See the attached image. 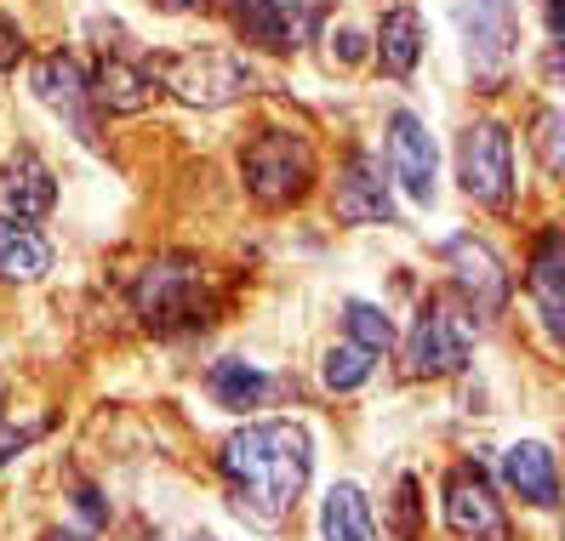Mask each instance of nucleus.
Instances as JSON below:
<instances>
[{"mask_svg": "<svg viewBox=\"0 0 565 541\" xmlns=\"http://www.w3.org/2000/svg\"><path fill=\"white\" fill-rule=\"evenodd\" d=\"M160 91H172L189 109H228L241 97L257 91V69L241 52H217V46H194V52H160L143 63Z\"/></svg>", "mask_w": 565, "mask_h": 541, "instance_id": "obj_2", "label": "nucleus"}, {"mask_svg": "<svg viewBox=\"0 0 565 541\" xmlns=\"http://www.w3.org/2000/svg\"><path fill=\"white\" fill-rule=\"evenodd\" d=\"M75 507H81L86 519H104V501H97V490H81V496H75Z\"/></svg>", "mask_w": 565, "mask_h": 541, "instance_id": "obj_27", "label": "nucleus"}, {"mask_svg": "<svg viewBox=\"0 0 565 541\" xmlns=\"http://www.w3.org/2000/svg\"><path fill=\"white\" fill-rule=\"evenodd\" d=\"M241 177H246L257 206H291L315 183V143L303 131H286V126L257 131L241 149Z\"/></svg>", "mask_w": 565, "mask_h": 541, "instance_id": "obj_3", "label": "nucleus"}, {"mask_svg": "<svg viewBox=\"0 0 565 541\" xmlns=\"http://www.w3.org/2000/svg\"><path fill=\"white\" fill-rule=\"evenodd\" d=\"M228 23L246 46H263V52H291L297 35L309 23H320V12H297L286 0H228Z\"/></svg>", "mask_w": 565, "mask_h": 541, "instance_id": "obj_13", "label": "nucleus"}, {"mask_svg": "<svg viewBox=\"0 0 565 541\" xmlns=\"http://www.w3.org/2000/svg\"><path fill=\"white\" fill-rule=\"evenodd\" d=\"M57 206V177L46 172L41 154H12L0 172V223H41Z\"/></svg>", "mask_w": 565, "mask_h": 541, "instance_id": "obj_14", "label": "nucleus"}, {"mask_svg": "<svg viewBox=\"0 0 565 541\" xmlns=\"http://www.w3.org/2000/svg\"><path fill=\"white\" fill-rule=\"evenodd\" d=\"M206 388H212V399L223 404V411H257V404L275 393V382L263 377L257 365H246V359H217Z\"/></svg>", "mask_w": 565, "mask_h": 541, "instance_id": "obj_20", "label": "nucleus"}, {"mask_svg": "<svg viewBox=\"0 0 565 541\" xmlns=\"http://www.w3.org/2000/svg\"><path fill=\"white\" fill-rule=\"evenodd\" d=\"M457 29L469 52V75L480 91H497L520 57V18L514 0H457Z\"/></svg>", "mask_w": 565, "mask_h": 541, "instance_id": "obj_4", "label": "nucleus"}, {"mask_svg": "<svg viewBox=\"0 0 565 541\" xmlns=\"http://www.w3.org/2000/svg\"><path fill=\"white\" fill-rule=\"evenodd\" d=\"M343 325H349V336L365 348V354H383L388 343H394V325H388V314L383 309H372V302H349L343 309Z\"/></svg>", "mask_w": 565, "mask_h": 541, "instance_id": "obj_23", "label": "nucleus"}, {"mask_svg": "<svg viewBox=\"0 0 565 541\" xmlns=\"http://www.w3.org/2000/svg\"><path fill=\"white\" fill-rule=\"evenodd\" d=\"M331 57L360 63V57H365V35H360V29H338V35H331Z\"/></svg>", "mask_w": 565, "mask_h": 541, "instance_id": "obj_26", "label": "nucleus"}, {"mask_svg": "<svg viewBox=\"0 0 565 541\" xmlns=\"http://www.w3.org/2000/svg\"><path fill=\"white\" fill-rule=\"evenodd\" d=\"M503 479H509V490H514L520 501H531V507H554V501H559L554 451L543 445V439H520V445H509Z\"/></svg>", "mask_w": 565, "mask_h": 541, "instance_id": "obj_16", "label": "nucleus"}, {"mask_svg": "<svg viewBox=\"0 0 565 541\" xmlns=\"http://www.w3.org/2000/svg\"><path fill=\"white\" fill-rule=\"evenodd\" d=\"M388 172L401 177V188L417 206H435V138L412 109L388 115Z\"/></svg>", "mask_w": 565, "mask_h": 541, "instance_id": "obj_11", "label": "nucleus"}, {"mask_svg": "<svg viewBox=\"0 0 565 541\" xmlns=\"http://www.w3.org/2000/svg\"><path fill=\"white\" fill-rule=\"evenodd\" d=\"M29 86H35L41 104H46L52 115L70 120L86 143L97 138V120H92V86H86V69H81L70 52H46V57L35 63V75H29Z\"/></svg>", "mask_w": 565, "mask_h": 541, "instance_id": "obj_10", "label": "nucleus"}, {"mask_svg": "<svg viewBox=\"0 0 565 541\" xmlns=\"http://www.w3.org/2000/svg\"><path fill=\"white\" fill-rule=\"evenodd\" d=\"M172 541H212V535H206V530H201V535H172Z\"/></svg>", "mask_w": 565, "mask_h": 541, "instance_id": "obj_30", "label": "nucleus"}, {"mask_svg": "<svg viewBox=\"0 0 565 541\" xmlns=\"http://www.w3.org/2000/svg\"><path fill=\"white\" fill-rule=\"evenodd\" d=\"M372 365H377V354H365L360 343H338V348H326L320 377H326L331 393H354L365 377H372Z\"/></svg>", "mask_w": 565, "mask_h": 541, "instance_id": "obj_22", "label": "nucleus"}, {"mask_svg": "<svg viewBox=\"0 0 565 541\" xmlns=\"http://www.w3.org/2000/svg\"><path fill=\"white\" fill-rule=\"evenodd\" d=\"M372 52H377V69L388 80H406L417 69V57H423V18H417V7H388L383 23H377Z\"/></svg>", "mask_w": 565, "mask_h": 541, "instance_id": "obj_17", "label": "nucleus"}, {"mask_svg": "<svg viewBox=\"0 0 565 541\" xmlns=\"http://www.w3.org/2000/svg\"><path fill=\"white\" fill-rule=\"evenodd\" d=\"M52 268V246L29 223H0V280H41Z\"/></svg>", "mask_w": 565, "mask_h": 541, "instance_id": "obj_21", "label": "nucleus"}, {"mask_svg": "<svg viewBox=\"0 0 565 541\" xmlns=\"http://www.w3.org/2000/svg\"><path fill=\"white\" fill-rule=\"evenodd\" d=\"M525 285H531V296H537L548 336H559V325H565V240H559V228H548L537 240V251H531Z\"/></svg>", "mask_w": 565, "mask_h": 541, "instance_id": "obj_18", "label": "nucleus"}, {"mask_svg": "<svg viewBox=\"0 0 565 541\" xmlns=\"http://www.w3.org/2000/svg\"><path fill=\"white\" fill-rule=\"evenodd\" d=\"M457 183L480 206L514 199V138L503 120H469L457 131Z\"/></svg>", "mask_w": 565, "mask_h": 541, "instance_id": "obj_5", "label": "nucleus"}, {"mask_svg": "<svg viewBox=\"0 0 565 541\" xmlns=\"http://www.w3.org/2000/svg\"><path fill=\"white\" fill-rule=\"evenodd\" d=\"M331 212L338 223L372 228V223H394V194L383 177V160L372 154H349V165L338 172V194H331Z\"/></svg>", "mask_w": 565, "mask_h": 541, "instance_id": "obj_12", "label": "nucleus"}, {"mask_svg": "<svg viewBox=\"0 0 565 541\" xmlns=\"http://www.w3.org/2000/svg\"><path fill=\"white\" fill-rule=\"evenodd\" d=\"M217 462L228 473V490H235L241 519L275 530L297 507V496H303L315 451H309V433L297 422H252V428H241L235 439H228Z\"/></svg>", "mask_w": 565, "mask_h": 541, "instance_id": "obj_1", "label": "nucleus"}, {"mask_svg": "<svg viewBox=\"0 0 565 541\" xmlns=\"http://www.w3.org/2000/svg\"><path fill=\"white\" fill-rule=\"evenodd\" d=\"M446 262H451V280H457V296H462V314L475 320H497L509 309V268L497 262V251L475 234H457L446 240Z\"/></svg>", "mask_w": 565, "mask_h": 541, "instance_id": "obj_7", "label": "nucleus"}, {"mask_svg": "<svg viewBox=\"0 0 565 541\" xmlns=\"http://www.w3.org/2000/svg\"><path fill=\"white\" fill-rule=\"evenodd\" d=\"M320 535L326 541H377V519H372V501H365L360 485H331L326 507H320Z\"/></svg>", "mask_w": 565, "mask_h": 541, "instance_id": "obj_19", "label": "nucleus"}, {"mask_svg": "<svg viewBox=\"0 0 565 541\" xmlns=\"http://www.w3.org/2000/svg\"><path fill=\"white\" fill-rule=\"evenodd\" d=\"M86 86H92V104L109 109V115H138L160 97V86H154V75L143 69V63H126L115 52L97 63V75H86Z\"/></svg>", "mask_w": 565, "mask_h": 541, "instance_id": "obj_15", "label": "nucleus"}, {"mask_svg": "<svg viewBox=\"0 0 565 541\" xmlns=\"http://www.w3.org/2000/svg\"><path fill=\"white\" fill-rule=\"evenodd\" d=\"M446 524L457 541H509V519L480 479V467H457L446 479Z\"/></svg>", "mask_w": 565, "mask_h": 541, "instance_id": "obj_9", "label": "nucleus"}, {"mask_svg": "<svg viewBox=\"0 0 565 541\" xmlns=\"http://www.w3.org/2000/svg\"><path fill=\"white\" fill-rule=\"evenodd\" d=\"M46 541H92V535H81V530H46Z\"/></svg>", "mask_w": 565, "mask_h": 541, "instance_id": "obj_29", "label": "nucleus"}, {"mask_svg": "<svg viewBox=\"0 0 565 541\" xmlns=\"http://www.w3.org/2000/svg\"><path fill=\"white\" fill-rule=\"evenodd\" d=\"M138 314L154 331H178L206 320V296H201V268L189 262H149L138 280Z\"/></svg>", "mask_w": 565, "mask_h": 541, "instance_id": "obj_8", "label": "nucleus"}, {"mask_svg": "<svg viewBox=\"0 0 565 541\" xmlns=\"http://www.w3.org/2000/svg\"><path fill=\"white\" fill-rule=\"evenodd\" d=\"M469 365V314L428 302L406 336V377H451Z\"/></svg>", "mask_w": 565, "mask_h": 541, "instance_id": "obj_6", "label": "nucleus"}, {"mask_svg": "<svg viewBox=\"0 0 565 541\" xmlns=\"http://www.w3.org/2000/svg\"><path fill=\"white\" fill-rule=\"evenodd\" d=\"M537 154H543V172L559 177V109L537 115Z\"/></svg>", "mask_w": 565, "mask_h": 541, "instance_id": "obj_24", "label": "nucleus"}, {"mask_svg": "<svg viewBox=\"0 0 565 541\" xmlns=\"http://www.w3.org/2000/svg\"><path fill=\"white\" fill-rule=\"evenodd\" d=\"M160 7H166V12H201L206 0H160Z\"/></svg>", "mask_w": 565, "mask_h": 541, "instance_id": "obj_28", "label": "nucleus"}, {"mask_svg": "<svg viewBox=\"0 0 565 541\" xmlns=\"http://www.w3.org/2000/svg\"><path fill=\"white\" fill-rule=\"evenodd\" d=\"M18 57H23V29H18L7 12H0V80L18 69Z\"/></svg>", "mask_w": 565, "mask_h": 541, "instance_id": "obj_25", "label": "nucleus"}]
</instances>
